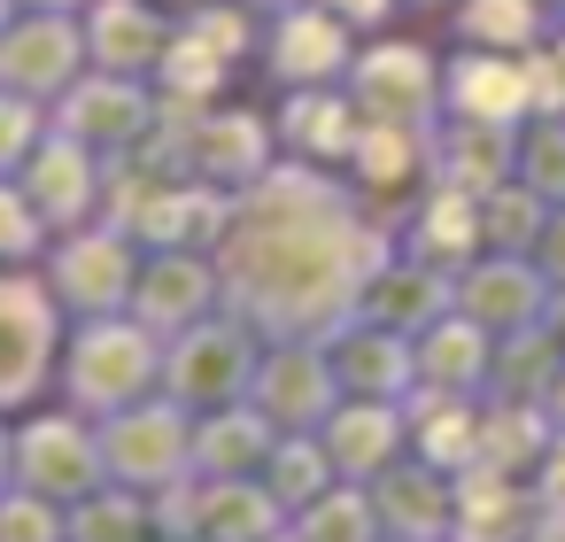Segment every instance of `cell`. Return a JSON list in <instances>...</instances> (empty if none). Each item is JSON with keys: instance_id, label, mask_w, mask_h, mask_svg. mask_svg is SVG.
<instances>
[{"instance_id": "5bb4252c", "label": "cell", "mask_w": 565, "mask_h": 542, "mask_svg": "<svg viewBox=\"0 0 565 542\" xmlns=\"http://www.w3.org/2000/svg\"><path fill=\"white\" fill-rule=\"evenodd\" d=\"M264 418L271 426H310V418H333V372L318 357H279L264 372Z\"/></svg>"}, {"instance_id": "3957f363", "label": "cell", "mask_w": 565, "mask_h": 542, "mask_svg": "<svg viewBox=\"0 0 565 542\" xmlns=\"http://www.w3.org/2000/svg\"><path fill=\"white\" fill-rule=\"evenodd\" d=\"M372 503H380L387 542H449V527H457V472H441L426 457L387 465L372 480Z\"/></svg>"}, {"instance_id": "8fae6325", "label": "cell", "mask_w": 565, "mask_h": 542, "mask_svg": "<svg viewBox=\"0 0 565 542\" xmlns=\"http://www.w3.org/2000/svg\"><path fill=\"white\" fill-rule=\"evenodd\" d=\"M233 387H241V349H233V333H194V341L179 349V364H171V395H179L186 411H225Z\"/></svg>"}, {"instance_id": "277c9868", "label": "cell", "mask_w": 565, "mask_h": 542, "mask_svg": "<svg viewBox=\"0 0 565 542\" xmlns=\"http://www.w3.org/2000/svg\"><path fill=\"white\" fill-rule=\"evenodd\" d=\"M148 380H156V349H148L140 333H86V341H78V364H71V395H78V411L117 418V411L140 403Z\"/></svg>"}, {"instance_id": "83f0119b", "label": "cell", "mask_w": 565, "mask_h": 542, "mask_svg": "<svg viewBox=\"0 0 565 542\" xmlns=\"http://www.w3.org/2000/svg\"><path fill=\"white\" fill-rule=\"evenodd\" d=\"M550 418L565 426V372H557V387H550Z\"/></svg>"}, {"instance_id": "f546056e", "label": "cell", "mask_w": 565, "mask_h": 542, "mask_svg": "<svg viewBox=\"0 0 565 542\" xmlns=\"http://www.w3.org/2000/svg\"><path fill=\"white\" fill-rule=\"evenodd\" d=\"M349 9H364V17H372V9H380V0H349Z\"/></svg>"}, {"instance_id": "5b68a950", "label": "cell", "mask_w": 565, "mask_h": 542, "mask_svg": "<svg viewBox=\"0 0 565 542\" xmlns=\"http://www.w3.org/2000/svg\"><path fill=\"white\" fill-rule=\"evenodd\" d=\"M47 357H55V318H47V302L24 295V287H0V411H17V403L40 395Z\"/></svg>"}, {"instance_id": "7a4b0ae2", "label": "cell", "mask_w": 565, "mask_h": 542, "mask_svg": "<svg viewBox=\"0 0 565 542\" xmlns=\"http://www.w3.org/2000/svg\"><path fill=\"white\" fill-rule=\"evenodd\" d=\"M102 480H109L102 434H86L78 418H32V426L17 434V488H40V496H55V503L71 511V503H86Z\"/></svg>"}, {"instance_id": "d6986e66", "label": "cell", "mask_w": 565, "mask_h": 542, "mask_svg": "<svg viewBox=\"0 0 565 542\" xmlns=\"http://www.w3.org/2000/svg\"><path fill=\"white\" fill-rule=\"evenodd\" d=\"M0 542H71V511L40 488H0Z\"/></svg>"}, {"instance_id": "44dd1931", "label": "cell", "mask_w": 565, "mask_h": 542, "mask_svg": "<svg viewBox=\"0 0 565 542\" xmlns=\"http://www.w3.org/2000/svg\"><path fill=\"white\" fill-rule=\"evenodd\" d=\"M488 233H495L503 248H526V241H542V210H534V194H503V202L488 210Z\"/></svg>"}, {"instance_id": "ba28073f", "label": "cell", "mask_w": 565, "mask_h": 542, "mask_svg": "<svg viewBox=\"0 0 565 542\" xmlns=\"http://www.w3.org/2000/svg\"><path fill=\"white\" fill-rule=\"evenodd\" d=\"M550 442H557L550 403H488V411H480V449H472V472L534 480V465L550 457Z\"/></svg>"}, {"instance_id": "7c38bea8", "label": "cell", "mask_w": 565, "mask_h": 542, "mask_svg": "<svg viewBox=\"0 0 565 542\" xmlns=\"http://www.w3.org/2000/svg\"><path fill=\"white\" fill-rule=\"evenodd\" d=\"M480 333H488L480 318H465V326H434L426 349H418V380H426L434 395H472V387L488 380V364H495Z\"/></svg>"}, {"instance_id": "484cf974", "label": "cell", "mask_w": 565, "mask_h": 542, "mask_svg": "<svg viewBox=\"0 0 565 542\" xmlns=\"http://www.w3.org/2000/svg\"><path fill=\"white\" fill-rule=\"evenodd\" d=\"M526 542H565V511H542V527H534Z\"/></svg>"}, {"instance_id": "2e32d148", "label": "cell", "mask_w": 565, "mask_h": 542, "mask_svg": "<svg viewBox=\"0 0 565 542\" xmlns=\"http://www.w3.org/2000/svg\"><path fill=\"white\" fill-rule=\"evenodd\" d=\"M465 310H472L480 326H526V318H542V279H534L526 264H488V272L465 287Z\"/></svg>"}, {"instance_id": "4316f807", "label": "cell", "mask_w": 565, "mask_h": 542, "mask_svg": "<svg viewBox=\"0 0 565 542\" xmlns=\"http://www.w3.org/2000/svg\"><path fill=\"white\" fill-rule=\"evenodd\" d=\"M0 488H17V442L0 434Z\"/></svg>"}, {"instance_id": "f1b7e54d", "label": "cell", "mask_w": 565, "mask_h": 542, "mask_svg": "<svg viewBox=\"0 0 565 542\" xmlns=\"http://www.w3.org/2000/svg\"><path fill=\"white\" fill-rule=\"evenodd\" d=\"M550 341H557V349H565V302H557V310H550Z\"/></svg>"}, {"instance_id": "7402d4cb", "label": "cell", "mask_w": 565, "mask_h": 542, "mask_svg": "<svg viewBox=\"0 0 565 542\" xmlns=\"http://www.w3.org/2000/svg\"><path fill=\"white\" fill-rule=\"evenodd\" d=\"M372 78H380V102H395V109H411V94L426 102V63L418 55H380Z\"/></svg>"}, {"instance_id": "8992f818", "label": "cell", "mask_w": 565, "mask_h": 542, "mask_svg": "<svg viewBox=\"0 0 565 542\" xmlns=\"http://www.w3.org/2000/svg\"><path fill=\"white\" fill-rule=\"evenodd\" d=\"M534 527H542V496H534V480L457 472V527H449V542H526Z\"/></svg>"}, {"instance_id": "4fadbf2b", "label": "cell", "mask_w": 565, "mask_h": 542, "mask_svg": "<svg viewBox=\"0 0 565 542\" xmlns=\"http://www.w3.org/2000/svg\"><path fill=\"white\" fill-rule=\"evenodd\" d=\"M71 542H163V519L140 488H94L86 503H71Z\"/></svg>"}, {"instance_id": "ac0fdd59", "label": "cell", "mask_w": 565, "mask_h": 542, "mask_svg": "<svg viewBox=\"0 0 565 542\" xmlns=\"http://www.w3.org/2000/svg\"><path fill=\"white\" fill-rule=\"evenodd\" d=\"M526 102H534V86H526V71H511V63H465V71H457V109L480 117V125H503V117H519Z\"/></svg>"}, {"instance_id": "d4e9b609", "label": "cell", "mask_w": 565, "mask_h": 542, "mask_svg": "<svg viewBox=\"0 0 565 542\" xmlns=\"http://www.w3.org/2000/svg\"><path fill=\"white\" fill-rule=\"evenodd\" d=\"M542 264H550V279H565V217L542 225Z\"/></svg>"}, {"instance_id": "e0dca14e", "label": "cell", "mask_w": 565, "mask_h": 542, "mask_svg": "<svg viewBox=\"0 0 565 542\" xmlns=\"http://www.w3.org/2000/svg\"><path fill=\"white\" fill-rule=\"evenodd\" d=\"M333 480H341V465L326 457V442H279L271 465H264V488H271L287 511H310Z\"/></svg>"}, {"instance_id": "cb8c5ba5", "label": "cell", "mask_w": 565, "mask_h": 542, "mask_svg": "<svg viewBox=\"0 0 565 542\" xmlns=\"http://www.w3.org/2000/svg\"><path fill=\"white\" fill-rule=\"evenodd\" d=\"M534 496H542V511H565V426H557L550 457L534 465Z\"/></svg>"}, {"instance_id": "603a6c76", "label": "cell", "mask_w": 565, "mask_h": 542, "mask_svg": "<svg viewBox=\"0 0 565 542\" xmlns=\"http://www.w3.org/2000/svg\"><path fill=\"white\" fill-rule=\"evenodd\" d=\"M526 179H534V194H557V202H565V132H534Z\"/></svg>"}, {"instance_id": "6da1fadb", "label": "cell", "mask_w": 565, "mask_h": 542, "mask_svg": "<svg viewBox=\"0 0 565 542\" xmlns=\"http://www.w3.org/2000/svg\"><path fill=\"white\" fill-rule=\"evenodd\" d=\"M102 457H109V480L125 488H179L194 472V426H186V403H132L102 426Z\"/></svg>"}, {"instance_id": "52a82bcc", "label": "cell", "mask_w": 565, "mask_h": 542, "mask_svg": "<svg viewBox=\"0 0 565 542\" xmlns=\"http://www.w3.org/2000/svg\"><path fill=\"white\" fill-rule=\"evenodd\" d=\"M287 503L264 480H202L194 472V542H271Z\"/></svg>"}, {"instance_id": "30bf717a", "label": "cell", "mask_w": 565, "mask_h": 542, "mask_svg": "<svg viewBox=\"0 0 565 542\" xmlns=\"http://www.w3.org/2000/svg\"><path fill=\"white\" fill-rule=\"evenodd\" d=\"M279 449V426L264 411H210L194 426V472L202 480H248L256 465H271Z\"/></svg>"}, {"instance_id": "9a60e30c", "label": "cell", "mask_w": 565, "mask_h": 542, "mask_svg": "<svg viewBox=\"0 0 565 542\" xmlns=\"http://www.w3.org/2000/svg\"><path fill=\"white\" fill-rule=\"evenodd\" d=\"M295 534H302V542H387L380 503H372V488H356V480H333L310 511H295Z\"/></svg>"}, {"instance_id": "9c48e42d", "label": "cell", "mask_w": 565, "mask_h": 542, "mask_svg": "<svg viewBox=\"0 0 565 542\" xmlns=\"http://www.w3.org/2000/svg\"><path fill=\"white\" fill-rule=\"evenodd\" d=\"M326 457L341 465V480H380L387 465H403V418L387 403H341L326 418Z\"/></svg>"}, {"instance_id": "4dcf8cb0", "label": "cell", "mask_w": 565, "mask_h": 542, "mask_svg": "<svg viewBox=\"0 0 565 542\" xmlns=\"http://www.w3.org/2000/svg\"><path fill=\"white\" fill-rule=\"evenodd\" d=\"M271 542H302V534H271Z\"/></svg>"}, {"instance_id": "ffe728a7", "label": "cell", "mask_w": 565, "mask_h": 542, "mask_svg": "<svg viewBox=\"0 0 565 542\" xmlns=\"http://www.w3.org/2000/svg\"><path fill=\"white\" fill-rule=\"evenodd\" d=\"M465 24H472V40H503V47H519V40H534V0H472Z\"/></svg>"}]
</instances>
